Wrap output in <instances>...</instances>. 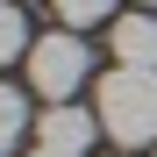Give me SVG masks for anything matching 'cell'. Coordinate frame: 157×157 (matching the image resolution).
<instances>
[{"instance_id": "1", "label": "cell", "mask_w": 157, "mask_h": 157, "mask_svg": "<svg viewBox=\"0 0 157 157\" xmlns=\"http://www.w3.org/2000/svg\"><path fill=\"white\" fill-rule=\"evenodd\" d=\"M100 136H114L121 150H143L157 143V71H136V64H114L107 78H100Z\"/></svg>"}, {"instance_id": "2", "label": "cell", "mask_w": 157, "mask_h": 157, "mask_svg": "<svg viewBox=\"0 0 157 157\" xmlns=\"http://www.w3.org/2000/svg\"><path fill=\"white\" fill-rule=\"evenodd\" d=\"M86 71H93V57H86V43H78V29H57V36L29 43V86L50 100V107H64Z\"/></svg>"}, {"instance_id": "3", "label": "cell", "mask_w": 157, "mask_h": 157, "mask_svg": "<svg viewBox=\"0 0 157 157\" xmlns=\"http://www.w3.org/2000/svg\"><path fill=\"white\" fill-rule=\"evenodd\" d=\"M100 136V114H86V107H43V121H36V143L43 150H71V157H86V143Z\"/></svg>"}, {"instance_id": "4", "label": "cell", "mask_w": 157, "mask_h": 157, "mask_svg": "<svg viewBox=\"0 0 157 157\" xmlns=\"http://www.w3.org/2000/svg\"><path fill=\"white\" fill-rule=\"evenodd\" d=\"M107 43H114V64H136V71H157V14H121L114 29H107Z\"/></svg>"}, {"instance_id": "5", "label": "cell", "mask_w": 157, "mask_h": 157, "mask_svg": "<svg viewBox=\"0 0 157 157\" xmlns=\"http://www.w3.org/2000/svg\"><path fill=\"white\" fill-rule=\"evenodd\" d=\"M21 136H29V100H21L7 78H0V157H7Z\"/></svg>"}, {"instance_id": "6", "label": "cell", "mask_w": 157, "mask_h": 157, "mask_svg": "<svg viewBox=\"0 0 157 157\" xmlns=\"http://www.w3.org/2000/svg\"><path fill=\"white\" fill-rule=\"evenodd\" d=\"M29 57V21H21V0H0V64Z\"/></svg>"}, {"instance_id": "7", "label": "cell", "mask_w": 157, "mask_h": 157, "mask_svg": "<svg viewBox=\"0 0 157 157\" xmlns=\"http://www.w3.org/2000/svg\"><path fill=\"white\" fill-rule=\"evenodd\" d=\"M50 14L64 29H93V21H114V0H50Z\"/></svg>"}, {"instance_id": "8", "label": "cell", "mask_w": 157, "mask_h": 157, "mask_svg": "<svg viewBox=\"0 0 157 157\" xmlns=\"http://www.w3.org/2000/svg\"><path fill=\"white\" fill-rule=\"evenodd\" d=\"M29 157H71V150H43V143H36V150H29Z\"/></svg>"}]
</instances>
